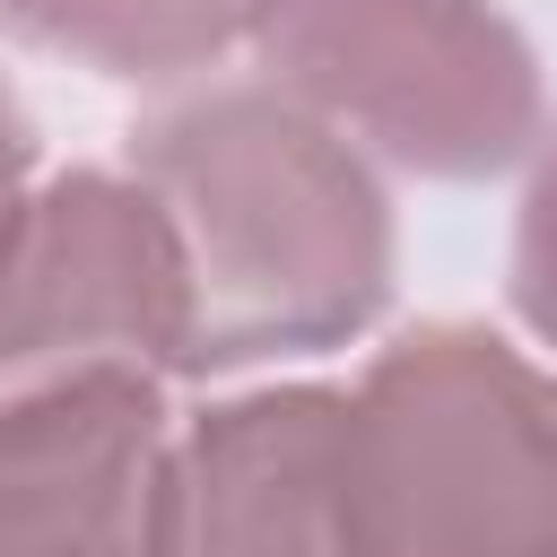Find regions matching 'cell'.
<instances>
[{
    "instance_id": "obj_6",
    "label": "cell",
    "mask_w": 557,
    "mask_h": 557,
    "mask_svg": "<svg viewBox=\"0 0 557 557\" xmlns=\"http://www.w3.org/2000/svg\"><path fill=\"white\" fill-rule=\"evenodd\" d=\"M157 557H348V392L278 383L165 453Z\"/></svg>"
},
{
    "instance_id": "obj_4",
    "label": "cell",
    "mask_w": 557,
    "mask_h": 557,
    "mask_svg": "<svg viewBox=\"0 0 557 557\" xmlns=\"http://www.w3.org/2000/svg\"><path fill=\"white\" fill-rule=\"evenodd\" d=\"M191 287L148 183L52 174L0 226V392L61 374H183Z\"/></svg>"
},
{
    "instance_id": "obj_8",
    "label": "cell",
    "mask_w": 557,
    "mask_h": 557,
    "mask_svg": "<svg viewBox=\"0 0 557 557\" xmlns=\"http://www.w3.org/2000/svg\"><path fill=\"white\" fill-rule=\"evenodd\" d=\"M513 313L557 348V139L531 165V191L513 218Z\"/></svg>"
},
{
    "instance_id": "obj_7",
    "label": "cell",
    "mask_w": 557,
    "mask_h": 557,
    "mask_svg": "<svg viewBox=\"0 0 557 557\" xmlns=\"http://www.w3.org/2000/svg\"><path fill=\"white\" fill-rule=\"evenodd\" d=\"M35 52L104 78H183L270 26V0H0Z\"/></svg>"
},
{
    "instance_id": "obj_5",
    "label": "cell",
    "mask_w": 557,
    "mask_h": 557,
    "mask_svg": "<svg viewBox=\"0 0 557 557\" xmlns=\"http://www.w3.org/2000/svg\"><path fill=\"white\" fill-rule=\"evenodd\" d=\"M165 453L157 374L0 392V557H157Z\"/></svg>"
},
{
    "instance_id": "obj_1",
    "label": "cell",
    "mask_w": 557,
    "mask_h": 557,
    "mask_svg": "<svg viewBox=\"0 0 557 557\" xmlns=\"http://www.w3.org/2000/svg\"><path fill=\"white\" fill-rule=\"evenodd\" d=\"M139 183L157 191L191 339L183 374H235L261 357H305L357 339L392 296V209L366 157L278 87H218L157 113L139 139Z\"/></svg>"
},
{
    "instance_id": "obj_9",
    "label": "cell",
    "mask_w": 557,
    "mask_h": 557,
    "mask_svg": "<svg viewBox=\"0 0 557 557\" xmlns=\"http://www.w3.org/2000/svg\"><path fill=\"white\" fill-rule=\"evenodd\" d=\"M26 165H35V122H26V104H17L9 78H0V226H9L17 200H26Z\"/></svg>"
},
{
    "instance_id": "obj_3",
    "label": "cell",
    "mask_w": 557,
    "mask_h": 557,
    "mask_svg": "<svg viewBox=\"0 0 557 557\" xmlns=\"http://www.w3.org/2000/svg\"><path fill=\"white\" fill-rule=\"evenodd\" d=\"M261 61L313 122L435 183L505 174L540 139L531 44L487 0H270Z\"/></svg>"
},
{
    "instance_id": "obj_2",
    "label": "cell",
    "mask_w": 557,
    "mask_h": 557,
    "mask_svg": "<svg viewBox=\"0 0 557 557\" xmlns=\"http://www.w3.org/2000/svg\"><path fill=\"white\" fill-rule=\"evenodd\" d=\"M348 557H557V374L470 322L348 392Z\"/></svg>"
}]
</instances>
